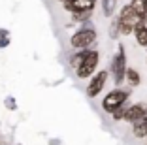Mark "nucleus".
I'll return each mask as SVG.
<instances>
[{"instance_id": "1", "label": "nucleus", "mask_w": 147, "mask_h": 145, "mask_svg": "<svg viewBox=\"0 0 147 145\" xmlns=\"http://www.w3.org/2000/svg\"><path fill=\"white\" fill-rule=\"evenodd\" d=\"M96 38H98V34H96V28L91 25V21L83 23L81 28H78L70 36V47H72L74 51H78V49H89V47H92L96 43Z\"/></svg>"}, {"instance_id": "2", "label": "nucleus", "mask_w": 147, "mask_h": 145, "mask_svg": "<svg viewBox=\"0 0 147 145\" xmlns=\"http://www.w3.org/2000/svg\"><path fill=\"white\" fill-rule=\"evenodd\" d=\"M117 21H119V32H121V36H132L134 34V28L138 25H142L143 19L134 11V8L130 4H125L119 9Z\"/></svg>"}, {"instance_id": "3", "label": "nucleus", "mask_w": 147, "mask_h": 145, "mask_svg": "<svg viewBox=\"0 0 147 145\" xmlns=\"http://www.w3.org/2000/svg\"><path fill=\"white\" fill-rule=\"evenodd\" d=\"M126 68H128V66H126V51H125V45H123V43H119V49H117V53L113 55L111 64H109V70H108L115 87H121L123 83H125Z\"/></svg>"}, {"instance_id": "4", "label": "nucleus", "mask_w": 147, "mask_h": 145, "mask_svg": "<svg viewBox=\"0 0 147 145\" xmlns=\"http://www.w3.org/2000/svg\"><path fill=\"white\" fill-rule=\"evenodd\" d=\"M130 94H132V89H123V87H115V89H111L108 94H106L104 98H102V109L106 111V113H109L111 115L113 111L117 109V107L121 106V104H125L126 100L130 98Z\"/></svg>"}, {"instance_id": "5", "label": "nucleus", "mask_w": 147, "mask_h": 145, "mask_svg": "<svg viewBox=\"0 0 147 145\" xmlns=\"http://www.w3.org/2000/svg\"><path fill=\"white\" fill-rule=\"evenodd\" d=\"M98 64H100V53L96 51V49H89L85 59H83V62L74 70V72H76V77H78V79H91L96 74Z\"/></svg>"}, {"instance_id": "6", "label": "nucleus", "mask_w": 147, "mask_h": 145, "mask_svg": "<svg viewBox=\"0 0 147 145\" xmlns=\"http://www.w3.org/2000/svg\"><path fill=\"white\" fill-rule=\"evenodd\" d=\"M108 79H109V72H108V70H98V72L89 79V85H87V96H89V98H96V96L104 90Z\"/></svg>"}, {"instance_id": "7", "label": "nucleus", "mask_w": 147, "mask_h": 145, "mask_svg": "<svg viewBox=\"0 0 147 145\" xmlns=\"http://www.w3.org/2000/svg\"><path fill=\"white\" fill-rule=\"evenodd\" d=\"M147 117V104H143V102H136V104H130V107L126 109V115H125V123H128V124H134V123H138V121H142V119H145Z\"/></svg>"}, {"instance_id": "8", "label": "nucleus", "mask_w": 147, "mask_h": 145, "mask_svg": "<svg viewBox=\"0 0 147 145\" xmlns=\"http://www.w3.org/2000/svg\"><path fill=\"white\" fill-rule=\"evenodd\" d=\"M98 0H70V2H64L62 8L68 13H79V11H89V9H94Z\"/></svg>"}, {"instance_id": "9", "label": "nucleus", "mask_w": 147, "mask_h": 145, "mask_svg": "<svg viewBox=\"0 0 147 145\" xmlns=\"http://www.w3.org/2000/svg\"><path fill=\"white\" fill-rule=\"evenodd\" d=\"M125 83H128L130 89H136V87H140V85H142V74H140L136 68H126Z\"/></svg>"}, {"instance_id": "10", "label": "nucleus", "mask_w": 147, "mask_h": 145, "mask_svg": "<svg viewBox=\"0 0 147 145\" xmlns=\"http://www.w3.org/2000/svg\"><path fill=\"white\" fill-rule=\"evenodd\" d=\"M132 36H134L136 43H138L140 47H147V25H145V23H142V25L136 26Z\"/></svg>"}, {"instance_id": "11", "label": "nucleus", "mask_w": 147, "mask_h": 145, "mask_svg": "<svg viewBox=\"0 0 147 145\" xmlns=\"http://www.w3.org/2000/svg\"><path fill=\"white\" fill-rule=\"evenodd\" d=\"M117 2H119V0H100V8H102V15H104L106 19H111L113 15H115Z\"/></svg>"}, {"instance_id": "12", "label": "nucleus", "mask_w": 147, "mask_h": 145, "mask_svg": "<svg viewBox=\"0 0 147 145\" xmlns=\"http://www.w3.org/2000/svg\"><path fill=\"white\" fill-rule=\"evenodd\" d=\"M132 134H134L138 140H145L147 138V117L132 124Z\"/></svg>"}, {"instance_id": "13", "label": "nucleus", "mask_w": 147, "mask_h": 145, "mask_svg": "<svg viewBox=\"0 0 147 145\" xmlns=\"http://www.w3.org/2000/svg\"><path fill=\"white\" fill-rule=\"evenodd\" d=\"M128 4L134 8V11L138 13L140 17L145 19V15H147V0H130Z\"/></svg>"}, {"instance_id": "14", "label": "nucleus", "mask_w": 147, "mask_h": 145, "mask_svg": "<svg viewBox=\"0 0 147 145\" xmlns=\"http://www.w3.org/2000/svg\"><path fill=\"white\" fill-rule=\"evenodd\" d=\"M87 51H89V49H78V51H74L72 59H70V68H72V70H76V68H78L79 64L83 62V59H85Z\"/></svg>"}, {"instance_id": "15", "label": "nucleus", "mask_w": 147, "mask_h": 145, "mask_svg": "<svg viewBox=\"0 0 147 145\" xmlns=\"http://www.w3.org/2000/svg\"><path fill=\"white\" fill-rule=\"evenodd\" d=\"M128 107H130V102L126 100L125 104H121V106H119V107H117V109L111 113V119L115 121V123H121V121L125 119V115H126V109H128Z\"/></svg>"}, {"instance_id": "16", "label": "nucleus", "mask_w": 147, "mask_h": 145, "mask_svg": "<svg viewBox=\"0 0 147 145\" xmlns=\"http://www.w3.org/2000/svg\"><path fill=\"white\" fill-rule=\"evenodd\" d=\"M94 9H89V11H79V13H72V21L74 23H89L92 17Z\"/></svg>"}, {"instance_id": "17", "label": "nucleus", "mask_w": 147, "mask_h": 145, "mask_svg": "<svg viewBox=\"0 0 147 145\" xmlns=\"http://www.w3.org/2000/svg\"><path fill=\"white\" fill-rule=\"evenodd\" d=\"M108 34L111 40H119V36H121V32H119V21H117V15L115 17H111V23H109V28H108Z\"/></svg>"}, {"instance_id": "18", "label": "nucleus", "mask_w": 147, "mask_h": 145, "mask_svg": "<svg viewBox=\"0 0 147 145\" xmlns=\"http://www.w3.org/2000/svg\"><path fill=\"white\" fill-rule=\"evenodd\" d=\"M6 106H8L9 109H15V107H17V104H15V100H11V98H6Z\"/></svg>"}, {"instance_id": "19", "label": "nucleus", "mask_w": 147, "mask_h": 145, "mask_svg": "<svg viewBox=\"0 0 147 145\" xmlns=\"http://www.w3.org/2000/svg\"><path fill=\"white\" fill-rule=\"evenodd\" d=\"M9 45V38H0V47L4 49V47H8Z\"/></svg>"}, {"instance_id": "20", "label": "nucleus", "mask_w": 147, "mask_h": 145, "mask_svg": "<svg viewBox=\"0 0 147 145\" xmlns=\"http://www.w3.org/2000/svg\"><path fill=\"white\" fill-rule=\"evenodd\" d=\"M9 36V30L8 28H0V38H8Z\"/></svg>"}, {"instance_id": "21", "label": "nucleus", "mask_w": 147, "mask_h": 145, "mask_svg": "<svg viewBox=\"0 0 147 145\" xmlns=\"http://www.w3.org/2000/svg\"><path fill=\"white\" fill-rule=\"evenodd\" d=\"M59 2H61V4H64V2H70V0H59Z\"/></svg>"}]
</instances>
